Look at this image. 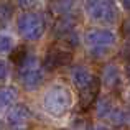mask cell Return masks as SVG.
I'll return each mask as SVG.
<instances>
[{
  "label": "cell",
  "mask_w": 130,
  "mask_h": 130,
  "mask_svg": "<svg viewBox=\"0 0 130 130\" xmlns=\"http://www.w3.org/2000/svg\"><path fill=\"white\" fill-rule=\"evenodd\" d=\"M17 28L23 40L26 41H36L43 36L46 30V22L40 13L25 12L17 18Z\"/></svg>",
  "instance_id": "3957f363"
},
{
  "label": "cell",
  "mask_w": 130,
  "mask_h": 130,
  "mask_svg": "<svg viewBox=\"0 0 130 130\" xmlns=\"http://www.w3.org/2000/svg\"><path fill=\"white\" fill-rule=\"evenodd\" d=\"M73 61V54L71 51L64 50L59 46H51L48 50L46 56L43 61V68L46 69H54V68H61V66H68Z\"/></svg>",
  "instance_id": "8992f818"
},
{
  "label": "cell",
  "mask_w": 130,
  "mask_h": 130,
  "mask_svg": "<svg viewBox=\"0 0 130 130\" xmlns=\"http://www.w3.org/2000/svg\"><path fill=\"white\" fill-rule=\"evenodd\" d=\"M99 87H101V81L95 77L87 87H84V89L79 91V105H81V109L86 110V109H89L95 102V97H97V94H99Z\"/></svg>",
  "instance_id": "ba28073f"
},
{
  "label": "cell",
  "mask_w": 130,
  "mask_h": 130,
  "mask_svg": "<svg viewBox=\"0 0 130 130\" xmlns=\"http://www.w3.org/2000/svg\"><path fill=\"white\" fill-rule=\"evenodd\" d=\"M30 110L25 105H15L8 114V125L12 130H26L30 120Z\"/></svg>",
  "instance_id": "52a82bcc"
},
{
  "label": "cell",
  "mask_w": 130,
  "mask_h": 130,
  "mask_svg": "<svg viewBox=\"0 0 130 130\" xmlns=\"http://www.w3.org/2000/svg\"><path fill=\"white\" fill-rule=\"evenodd\" d=\"M18 81L25 91H36L44 81V73L35 63V59L30 61L26 58L25 63L18 66Z\"/></svg>",
  "instance_id": "277c9868"
},
{
  "label": "cell",
  "mask_w": 130,
  "mask_h": 130,
  "mask_svg": "<svg viewBox=\"0 0 130 130\" xmlns=\"http://www.w3.org/2000/svg\"><path fill=\"white\" fill-rule=\"evenodd\" d=\"M125 74H127V77H128V81H130V63L127 64V68H125Z\"/></svg>",
  "instance_id": "cb8c5ba5"
},
{
  "label": "cell",
  "mask_w": 130,
  "mask_h": 130,
  "mask_svg": "<svg viewBox=\"0 0 130 130\" xmlns=\"http://www.w3.org/2000/svg\"><path fill=\"white\" fill-rule=\"evenodd\" d=\"M7 76H8V68H7V63L3 59H0V81H5Z\"/></svg>",
  "instance_id": "ffe728a7"
},
{
  "label": "cell",
  "mask_w": 130,
  "mask_h": 130,
  "mask_svg": "<svg viewBox=\"0 0 130 130\" xmlns=\"http://www.w3.org/2000/svg\"><path fill=\"white\" fill-rule=\"evenodd\" d=\"M114 102H112L110 97H102L97 101V105H95V112H97L99 119H109V115L114 110Z\"/></svg>",
  "instance_id": "4fadbf2b"
},
{
  "label": "cell",
  "mask_w": 130,
  "mask_h": 130,
  "mask_svg": "<svg viewBox=\"0 0 130 130\" xmlns=\"http://www.w3.org/2000/svg\"><path fill=\"white\" fill-rule=\"evenodd\" d=\"M40 2H41V0H18V5L22 7V8H33V7H36Z\"/></svg>",
  "instance_id": "d6986e66"
},
{
  "label": "cell",
  "mask_w": 130,
  "mask_h": 130,
  "mask_svg": "<svg viewBox=\"0 0 130 130\" xmlns=\"http://www.w3.org/2000/svg\"><path fill=\"white\" fill-rule=\"evenodd\" d=\"M102 83L109 89H114L120 84V73L115 64H107L102 71Z\"/></svg>",
  "instance_id": "8fae6325"
},
{
  "label": "cell",
  "mask_w": 130,
  "mask_h": 130,
  "mask_svg": "<svg viewBox=\"0 0 130 130\" xmlns=\"http://www.w3.org/2000/svg\"><path fill=\"white\" fill-rule=\"evenodd\" d=\"M73 5H74V0H54L51 3V12L54 15H66L73 8Z\"/></svg>",
  "instance_id": "5bb4252c"
},
{
  "label": "cell",
  "mask_w": 130,
  "mask_h": 130,
  "mask_svg": "<svg viewBox=\"0 0 130 130\" xmlns=\"http://www.w3.org/2000/svg\"><path fill=\"white\" fill-rule=\"evenodd\" d=\"M92 58H104L117 41V35L109 28H92L84 36Z\"/></svg>",
  "instance_id": "7a4b0ae2"
},
{
  "label": "cell",
  "mask_w": 130,
  "mask_h": 130,
  "mask_svg": "<svg viewBox=\"0 0 130 130\" xmlns=\"http://www.w3.org/2000/svg\"><path fill=\"white\" fill-rule=\"evenodd\" d=\"M125 31H127V35L130 36V20H128L127 23H125Z\"/></svg>",
  "instance_id": "603a6c76"
},
{
  "label": "cell",
  "mask_w": 130,
  "mask_h": 130,
  "mask_svg": "<svg viewBox=\"0 0 130 130\" xmlns=\"http://www.w3.org/2000/svg\"><path fill=\"white\" fill-rule=\"evenodd\" d=\"M109 119H110V122L114 125H117V127H120V125H124L125 122H127V115H125V112L122 110V109H114L112 114L109 115Z\"/></svg>",
  "instance_id": "ac0fdd59"
},
{
  "label": "cell",
  "mask_w": 130,
  "mask_h": 130,
  "mask_svg": "<svg viewBox=\"0 0 130 130\" xmlns=\"http://www.w3.org/2000/svg\"><path fill=\"white\" fill-rule=\"evenodd\" d=\"M13 15V5L7 0H0V23H5Z\"/></svg>",
  "instance_id": "2e32d148"
},
{
  "label": "cell",
  "mask_w": 130,
  "mask_h": 130,
  "mask_svg": "<svg viewBox=\"0 0 130 130\" xmlns=\"http://www.w3.org/2000/svg\"><path fill=\"white\" fill-rule=\"evenodd\" d=\"M74 28H76V20H74V17L69 15V13H66V15H61L59 18L56 20V23H54V26H53V35L56 36V38H64V36H68Z\"/></svg>",
  "instance_id": "9c48e42d"
},
{
  "label": "cell",
  "mask_w": 130,
  "mask_h": 130,
  "mask_svg": "<svg viewBox=\"0 0 130 130\" xmlns=\"http://www.w3.org/2000/svg\"><path fill=\"white\" fill-rule=\"evenodd\" d=\"M26 58H28V54H26L25 46H17V48H13L12 53H10V59H12V63L17 64V66H22Z\"/></svg>",
  "instance_id": "9a60e30c"
},
{
  "label": "cell",
  "mask_w": 130,
  "mask_h": 130,
  "mask_svg": "<svg viewBox=\"0 0 130 130\" xmlns=\"http://www.w3.org/2000/svg\"><path fill=\"white\" fill-rule=\"evenodd\" d=\"M71 79H73L74 86L81 91V89L87 87L89 84L95 79V77L92 76V73L87 69L86 66H76L73 71H71Z\"/></svg>",
  "instance_id": "30bf717a"
},
{
  "label": "cell",
  "mask_w": 130,
  "mask_h": 130,
  "mask_svg": "<svg viewBox=\"0 0 130 130\" xmlns=\"http://www.w3.org/2000/svg\"><path fill=\"white\" fill-rule=\"evenodd\" d=\"M86 13L91 20L101 23H114L117 20V8L112 0H87Z\"/></svg>",
  "instance_id": "5b68a950"
},
{
  "label": "cell",
  "mask_w": 130,
  "mask_h": 130,
  "mask_svg": "<svg viewBox=\"0 0 130 130\" xmlns=\"http://www.w3.org/2000/svg\"><path fill=\"white\" fill-rule=\"evenodd\" d=\"M122 5H124L125 10H128V12H130V0H122Z\"/></svg>",
  "instance_id": "44dd1931"
},
{
  "label": "cell",
  "mask_w": 130,
  "mask_h": 130,
  "mask_svg": "<svg viewBox=\"0 0 130 130\" xmlns=\"http://www.w3.org/2000/svg\"><path fill=\"white\" fill-rule=\"evenodd\" d=\"M17 94H18L17 89L12 86L0 87V112L13 107V104L17 102Z\"/></svg>",
  "instance_id": "7c38bea8"
},
{
  "label": "cell",
  "mask_w": 130,
  "mask_h": 130,
  "mask_svg": "<svg viewBox=\"0 0 130 130\" xmlns=\"http://www.w3.org/2000/svg\"><path fill=\"white\" fill-rule=\"evenodd\" d=\"M13 50V38L10 35L0 33V54H8Z\"/></svg>",
  "instance_id": "e0dca14e"
},
{
  "label": "cell",
  "mask_w": 130,
  "mask_h": 130,
  "mask_svg": "<svg viewBox=\"0 0 130 130\" xmlns=\"http://www.w3.org/2000/svg\"><path fill=\"white\" fill-rule=\"evenodd\" d=\"M73 105V94L64 84H53L43 97V107L53 117L64 115Z\"/></svg>",
  "instance_id": "6da1fadb"
},
{
  "label": "cell",
  "mask_w": 130,
  "mask_h": 130,
  "mask_svg": "<svg viewBox=\"0 0 130 130\" xmlns=\"http://www.w3.org/2000/svg\"><path fill=\"white\" fill-rule=\"evenodd\" d=\"M3 128V124H2V122H0V130H2Z\"/></svg>",
  "instance_id": "d4e9b609"
},
{
  "label": "cell",
  "mask_w": 130,
  "mask_h": 130,
  "mask_svg": "<svg viewBox=\"0 0 130 130\" xmlns=\"http://www.w3.org/2000/svg\"><path fill=\"white\" fill-rule=\"evenodd\" d=\"M92 130H109V128H107V127H104V125H95V127L92 128Z\"/></svg>",
  "instance_id": "7402d4cb"
}]
</instances>
